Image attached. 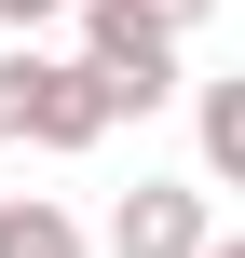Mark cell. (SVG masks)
I'll use <instances>...</instances> for the list:
<instances>
[{
	"label": "cell",
	"mask_w": 245,
	"mask_h": 258,
	"mask_svg": "<svg viewBox=\"0 0 245 258\" xmlns=\"http://www.w3.org/2000/svg\"><path fill=\"white\" fill-rule=\"evenodd\" d=\"M0 109H14V136H41V150H95V136L123 122L82 54H0Z\"/></svg>",
	"instance_id": "obj_1"
},
{
	"label": "cell",
	"mask_w": 245,
	"mask_h": 258,
	"mask_svg": "<svg viewBox=\"0 0 245 258\" xmlns=\"http://www.w3.org/2000/svg\"><path fill=\"white\" fill-rule=\"evenodd\" d=\"M82 68L109 82V109H164V95H177V41H164L136 0H82Z\"/></svg>",
	"instance_id": "obj_2"
},
{
	"label": "cell",
	"mask_w": 245,
	"mask_h": 258,
	"mask_svg": "<svg viewBox=\"0 0 245 258\" xmlns=\"http://www.w3.org/2000/svg\"><path fill=\"white\" fill-rule=\"evenodd\" d=\"M205 245H218V204L191 177H136L109 204V258H205Z\"/></svg>",
	"instance_id": "obj_3"
},
{
	"label": "cell",
	"mask_w": 245,
	"mask_h": 258,
	"mask_svg": "<svg viewBox=\"0 0 245 258\" xmlns=\"http://www.w3.org/2000/svg\"><path fill=\"white\" fill-rule=\"evenodd\" d=\"M0 258H95V245H82V218H68L55 190H14V204H0Z\"/></svg>",
	"instance_id": "obj_4"
},
{
	"label": "cell",
	"mask_w": 245,
	"mask_h": 258,
	"mask_svg": "<svg viewBox=\"0 0 245 258\" xmlns=\"http://www.w3.org/2000/svg\"><path fill=\"white\" fill-rule=\"evenodd\" d=\"M205 177H245V82H205Z\"/></svg>",
	"instance_id": "obj_5"
},
{
	"label": "cell",
	"mask_w": 245,
	"mask_h": 258,
	"mask_svg": "<svg viewBox=\"0 0 245 258\" xmlns=\"http://www.w3.org/2000/svg\"><path fill=\"white\" fill-rule=\"evenodd\" d=\"M136 14H150V27H164V41H191V27H205V14H218V0H136Z\"/></svg>",
	"instance_id": "obj_6"
},
{
	"label": "cell",
	"mask_w": 245,
	"mask_h": 258,
	"mask_svg": "<svg viewBox=\"0 0 245 258\" xmlns=\"http://www.w3.org/2000/svg\"><path fill=\"white\" fill-rule=\"evenodd\" d=\"M41 14H82V0H0V27H41Z\"/></svg>",
	"instance_id": "obj_7"
},
{
	"label": "cell",
	"mask_w": 245,
	"mask_h": 258,
	"mask_svg": "<svg viewBox=\"0 0 245 258\" xmlns=\"http://www.w3.org/2000/svg\"><path fill=\"white\" fill-rule=\"evenodd\" d=\"M205 258H245V245H232V231H218V245H205Z\"/></svg>",
	"instance_id": "obj_8"
},
{
	"label": "cell",
	"mask_w": 245,
	"mask_h": 258,
	"mask_svg": "<svg viewBox=\"0 0 245 258\" xmlns=\"http://www.w3.org/2000/svg\"><path fill=\"white\" fill-rule=\"evenodd\" d=\"M0 136H14V109H0Z\"/></svg>",
	"instance_id": "obj_9"
}]
</instances>
